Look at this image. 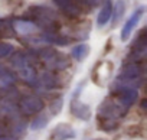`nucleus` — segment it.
Returning <instances> with one entry per match:
<instances>
[{"mask_svg": "<svg viewBox=\"0 0 147 140\" xmlns=\"http://www.w3.org/2000/svg\"><path fill=\"white\" fill-rule=\"evenodd\" d=\"M127 110L128 108L124 107L114 94L105 98L98 107V113H97L100 120V127L105 131L114 130L118 126V121L125 116Z\"/></svg>", "mask_w": 147, "mask_h": 140, "instance_id": "1", "label": "nucleus"}, {"mask_svg": "<svg viewBox=\"0 0 147 140\" xmlns=\"http://www.w3.org/2000/svg\"><path fill=\"white\" fill-rule=\"evenodd\" d=\"M29 16H30V22L36 28H42L48 33H53L59 29V22L56 19V15L49 7L33 6L29 9Z\"/></svg>", "mask_w": 147, "mask_h": 140, "instance_id": "2", "label": "nucleus"}, {"mask_svg": "<svg viewBox=\"0 0 147 140\" xmlns=\"http://www.w3.org/2000/svg\"><path fill=\"white\" fill-rule=\"evenodd\" d=\"M143 74L144 69L141 66V64L138 62H128L127 65L123 66L121 72L118 74L117 80H115V85L117 87H130V88H137L141 81H143Z\"/></svg>", "mask_w": 147, "mask_h": 140, "instance_id": "3", "label": "nucleus"}, {"mask_svg": "<svg viewBox=\"0 0 147 140\" xmlns=\"http://www.w3.org/2000/svg\"><path fill=\"white\" fill-rule=\"evenodd\" d=\"M36 55L51 71H62V69L68 66L66 55H63L62 52L53 48H40L36 51Z\"/></svg>", "mask_w": 147, "mask_h": 140, "instance_id": "4", "label": "nucleus"}, {"mask_svg": "<svg viewBox=\"0 0 147 140\" xmlns=\"http://www.w3.org/2000/svg\"><path fill=\"white\" fill-rule=\"evenodd\" d=\"M12 65L16 68V71L19 72L20 78L23 81H26L28 84H33L36 83V69L33 68V65L30 64V58L23 53V52H16L12 56Z\"/></svg>", "mask_w": 147, "mask_h": 140, "instance_id": "5", "label": "nucleus"}, {"mask_svg": "<svg viewBox=\"0 0 147 140\" xmlns=\"http://www.w3.org/2000/svg\"><path fill=\"white\" fill-rule=\"evenodd\" d=\"M18 108L25 116H33V114H38L39 111L43 110V101L40 97H38L35 94H26L19 100Z\"/></svg>", "mask_w": 147, "mask_h": 140, "instance_id": "6", "label": "nucleus"}, {"mask_svg": "<svg viewBox=\"0 0 147 140\" xmlns=\"http://www.w3.org/2000/svg\"><path fill=\"white\" fill-rule=\"evenodd\" d=\"M53 3L69 18H78L87 10L78 0H53Z\"/></svg>", "mask_w": 147, "mask_h": 140, "instance_id": "7", "label": "nucleus"}, {"mask_svg": "<svg viewBox=\"0 0 147 140\" xmlns=\"http://www.w3.org/2000/svg\"><path fill=\"white\" fill-rule=\"evenodd\" d=\"M147 52V42H146V36H144V30L138 35L137 41L133 43L131 46V58H134V62H138L144 58Z\"/></svg>", "mask_w": 147, "mask_h": 140, "instance_id": "8", "label": "nucleus"}, {"mask_svg": "<svg viewBox=\"0 0 147 140\" xmlns=\"http://www.w3.org/2000/svg\"><path fill=\"white\" fill-rule=\"evenodd\" d=\"M143 13H144V7H140V9H138V10H136V12L130 16V19L124 23L123 30H121V39H123V41L128 39V36L131 35L133 29H134V28L137 26V23L140 22V19H141Z\"/></svg>", "mask_w": 147, "mask_h": 140, "instance_id": "9", "label": "nucleus"}, {"mask_svg": "<svg viewBox=\"0 0 147 140\" xmlns=\"http://www.w3.org/2000/svg\"><path fill=\"white\" fill-rule=\"evenodd\" d=\"M75 137V131L69 124H58L52 131V140H69Z\"/></svg>", "mask_w": 147, "mask_h": 140, "instance_id": "10", "label": "nucleus"}, {"mask_svg": "<svg viewBox=\"0 0 147 140\" xmlns=\"http://www.w3.org/2000/svg\"><path fill=\"white\" fill-rule=\"evenodd\" d=\"M71 111H72L74 116L78 117V118H81V120H88L90 116H91L90 107L85 106V104H82L81 101H77V100L72 101V104H71Z\"/></svg>", "mask_w": 147, "mask_h": 140, "instance_id": "11", "label": "nucleus"}, {"mask_svg": "<svg viewBox=\"0 0 147 140\" xmlns=\"http://www.w3.org/2000/svg\"><path fill=\"white\" fill-rule=\"evenodd\" d=\"M111 12H113V5H111V0H104V3L101 6V10L98 13V19L97 23L100 26H104L110 19H111Z\"/></svg>", "mask_w": 147, "mask_h": 140, "instance_id": "12", "label": "nucleus"}, {"mask_svg": "<svg viewBox=\"0 0 147 140\" xmlns=\"http://www.w3.org/2000/svg\"><path fill=\"white\" fill-rule=\"evenodd\" d=\"M35 85H38V87H40V88H43V90H51V88H55L56 81H55V77H53L52 74L46 72V74H43L40 78H36Z\"/></svg>", "mask_w": 147, "mask_h": 140, "instance_id": "13", "label": "nucleus"}, {"mask_svg": "<svg viewBox=\"0 0 147 140\" xmlns=\"http://www.w3.org/2000/svg\"><path fill=\"white\" fill-rule=\"evenodd\" d=\"M13 29L15 32H20L23 35H28V33H32L35 32L38 28L32 23V22H25V20H18L15 25H13Z\"/></svg>", "mask_w": 147, "mask_h": 140, "instance_id": "14", "label": "nucleus"}, {"mask_svg": "<svg viewBox=\"0 0 147 140\" xmlns=\"http://www.w3.org/2000/svg\"><path fill=\"white\" fill-rule=\"evenodd\" d=\"M15 33L16 32H15L12 23H9L5 19H0V39H3V38H13Z\"/></svg>", "mask_w": 147, "mask_h": 140, "instance_id": "15", "label": "nucleus"}, {"mask_svg": "<svg viewBox=\"0 0 147 140\" xmlns=\"http://www.w3.org/2000/svg\"><path fill=\"white\" fill-rule=\"evenodd\" d=\"M124 10H125V3H124V0H117V3H115V6H114V9H113V12H111L113 23H117V22L121 19Z\"/></svg>", "mask_w": 147, "mask_h": 140, "instance_id": "16", "label": "nucleus"}, {"mask_svg": "<svg viewBox=\"0 0 147 140\" xmlns=\"http://www.w3.org/2000/svg\"><path fill=\"white\" fill-rule=\"evenodd\" d=\"M45 39H46L48 42H51V43H55V45H68V43H69V39H68L66 36H61V35H58L56 32H53V33H46V35H45Z\"/></svg>", "mask_w": 147, "mask_h": 140, "instance_id": "17", "label": "nucleus"}, {"mask_svg": "<svg viewBox=\"0 0 147 140\" xmlns=\"http://www.w3.org/2000/svg\"><path fill=\"white\" fill-rule=\"evenodd\" d=\"M88 52H90V48L87 45H78V46H75L72 49V56L75 59H78V61H82L88 55Z\"/></svg>", "mask_w": 147, "mask_h": 140, "instance_id": "18", "label": "nucleus"}, {"mask_svg": "<svg viewBox=\"0 0 147 140\" xmlns=\"http://www.w3.org/2000/svg\"><path fill=\"white\" fill-rule=\"evenodd\" d=\"M0 81H3L6 84L15 83V75L9 71L7 68H5L3 65H0Z\"/></svg>", "mask_w": 147, "mask_h": 140, "instance_id": "19", "label": "nucleus"}, {"mask_svg": "<svg viewBox=\"0 0 147 140\" xmlns=\"http://www.w3.org/2000/svg\"><path fill=\"white\" fill-rule=\"evenodd\" d=\"M46 123H48V117H45V116H39V117H36V118L30 123V127H32V130H39V129L45 127Z\"/></svg>", "mask_w": 147, "mask_h": 140, "instance_id": "20", "label": "nucleus"}, {"mask_svg": "<svg viewBox=\"0 0 147 140\" xmlns=\"http://www.w3.org/2000/svg\"><path fill=\"white\" fill-rule=\"evenodd\" d=\"M13 52V45L6 43V42H0V58H6Z\"/></svg>", "mask_w": 147, "mask_h": 140, "instance_id": "21", "label": "nucleus"}, {"mask_svg": "<svg viewBox=\"0 0 147 140\" xmlns=\"http://www.w3.org/2000/svg\"><path fill=\"white\" fill-rule=\"evenodd\" d=\"M78 2L88 10V9H92V7L98 3V0H78Z\"/></svg>", "mask_w": 147, "mask_h": 140, "instance_id": "22", "label": "nucleus"}, {"mask_svg": "<svg viewBox=\"0 0 147 140\" xmlns=\"http://www.w3.org/2000/svg\"><path fill=\"white\" fill-rule=\"evenodd\" d=\"M6 131H7V126H6V123L2 118H0V137L6 136Z\"/></svg>", "mask_w": 147, "mask_h": 140, "instance_id": "23", "label": "nucleus"}, {"mask_svg": "<svg viewBox=\"0 0 147 140\" xmlns=\"http://www.w3.org/2000/svg\"><path fill=\"white\" fill-rule=\"evenodd\" d=\"M0 140H18L16 137H10V136H2Z\"/></svg>", "mask_w": 147, "mask_h": 140, "instance_id": "24", "label": "nucleus"}, {"mask_svg": "<svg viewBox=\"0 0 147 140\" xmlns=\"http://www.w3.org/2000/svg\"><path fill=\"white\" fill-rule=\"evenodd\" d=\"M94 140H104V139H94Z\"/></svg>", "mask_w": 147, "mask_h": 140, "instance_id": "25", "label": "nucleus"}]
</instances>
